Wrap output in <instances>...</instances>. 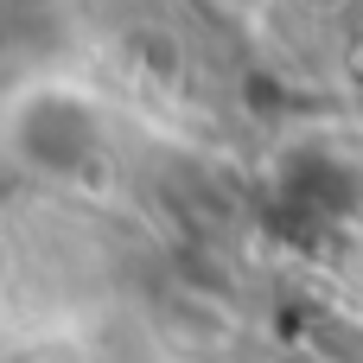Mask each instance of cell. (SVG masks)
<instances>
[{
  "label": "cell",
  "mask_w": 363,
  "mask_h": 363,
  "mask_svg": "<svg viewBox=\"0 0 363 363\" xmlns=\"http://www.w3.org/2000/svg\"><path fill=\"white\" fill-rule=\"evenodd\" d=\"M19 147L38 160V166H70V160H83V147H89V115L77 108V102H32L26 108V128H19Z\"/></svg>",
  "instance_id": "cell-1"
}]
</instances>
